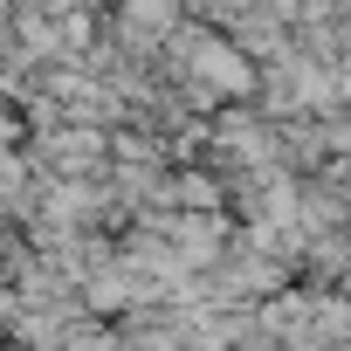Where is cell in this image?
<instances>
[{"instance_id": "6da1fadb", "label": "cell", "mask_w": 351, "mask_h": 351, "mask_svg": "<svg viewBox=\"0 0 351 351\" xmlns=\"http://www.w3.org/2000/svg\"><path fill=\"white\" fill-rule=\"evenodd\" d=\"M35 165L56 172V180H97V172H104V131L56 117V124H42V138H35Z\"/></svg>"}, {"instance_id": "7a4b0ae2", "label": "cell", "mask_w": 351, "mask_h": 351, "mask_svg": "<svg viewBox=\"0 0 351 351\" xmlns=\"http://www.w3.org/2000/svg\"><path fill=\"white\" fill-rule=\"evenodd\" d=\"M56 351H117V330H97L90 317H76V324H69V337H62Z\"/></svg>"}]
</instances>
